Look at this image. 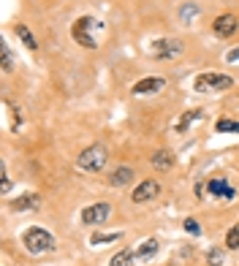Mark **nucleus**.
<instances>
[{"instance_id":"nucleus-21","label":"nucleus","mask_w":239,"mask_h":266,"mask_svg":"<svg viewBox=\"0 0 239 266\" xmlns=\"http://www.w3.org/2000/svg\"><path fill=\"white\" fill-rule=\"evenodd\" d=\"M218 130L220 133H239V122L236 120H220L218 122Z\"/></svg>"},{"instance_id":"nucleus-18","label":"nucleus","mask_w":239,"mask_h":266,"mask_svg":"<svg viewBox=\"0 0 239 266\" xmlns=\"http://www.w3.org/2000/svg\"><path fill=\"white\" fill-rule=\"evenodd\" d=\"M198 17V6L196 3H185L182 6V11H180V19H182V25H190V19Z\"/></svg>"},{"instance_id":"nucleus-7","label":"nucleus","mask_w":239,"mask_h":266,"mask_svg":"<svg viewBox=\"0 0 239 266\" xmlns=\"http://www.w3.org/2000/svg\"><path fill=\"white\" fill-rule=\"evenodd\" d=\"M158 193H161V185H158L155 179H144V182L133 190L131 201H133V204H144V201H153Z\"/></svg>"},{"instance_id":"nucleus-10","label":"nucleus","mask_w":239,"mask_h":266,"mask_svg":"<svg viewBox=\"0 0 239 266\" xmlns=\"http://www.w3.org/2000/svg\"><path fill=\"white\" fill-rule=\"evenodd\" d=\"M210 193L215 195V198H218V195H223V198H234V195H236L234 187L226 185V179H212V182H210Z\"/></svg>"},{"instance_id":"nucleus-14","label":"nucleus","mask_w":239,"mask_h":266,"mask_svg":"<svg viewBox=\"0 0 239 266\" xmlns=\"http://www.w3.org/2000/svg\"><path fill=\"white\" fill-rule=\"evenodd\" d=\"M0 68H3V74H11L14 71V57H11L9 44H0Z\"/></svg>"},{"instance_id":"nucleus-11","label":"nucleus","mask_w":239,"mask_h":266,"mask_svg":"<svg viewBox=\"0 0 239 266\" xmlns=\"http://www.w3.org/2000/svg\"><path fill=\"white\" fill-rule=\"evenodd\" d=\"M150 163L158 169V171H166V169H171V163H174V155L169 150H158L153 158H150Z\"/></svg>"},{"instance_id":"nucleus-6","label":"nucleus","mask_w":239,"mask_h":266,"mask_svg":"<svg viewBox=\"0 0 239 266\" xmlns=\"http://www.w3.org/2000/svg\"><path fill=\"white\" fill-rule=\"evenodd\" d=\"M109 215H111V207L109 204H93V207H84L82 209V223L84 225H101V223H106Z\"/></svg>"},{"instance_id":"nucleus-15","label":"nucleus","mask_w":239,"mask_h":266,"mask_svg":"<svg viewBox=\"0 0 239 266\" xmlns=\"http://www.w3.org/2000/svg\"><path fill=\"white\" fill-rule=\"evenodd\" d=\"M133 258H136V253H133V250H120V253L111 258L109 266H133Z\"/></svg>"},{"instance_id":"nucleus-13","label":"nucleus","mask_w":239,"mask_h":266,"mask_svg":"<svg viewBox=\"0 0 239 266\" xmlns=\"http://www.w3.org/2000/svg\"><path fill=\"white\" fill-rule=\"evenodd\" d=\"M11 207H14V209H36V207H41V195H36V193L22 195V198H17Z\"/></svg>"},{"instance_id":"nucleus-9","label":"nucleus","mask_w":239,"mask_h":266,"mask_svg":"<svg viewBox=\"0 0 239 266\" xmlns=\"http://www.w3.org/2000/svg\"><path fill=\"white\" fill-rule=\"evenodd\" d=\"M163 87H166V82L161 76H150V79H141V82L133 84V95H147V92H158Z\"/></svg>"},{"instance_id":"nucleus-8","label":"nucleus","mask_w":239,"mask_h":266,"mask_svg":"<svg viewBox=\"0 0 239 266\" xmlns=\"http://www.w3.org/2000/svg\"><path fill=\"white\" fill-rule=\"evenodd\" d=\"M236 27H239V19L234 17V14H220V17L215 19V25H212V30H215V36H218V38L234 36Z\"/></svg>"},{"instance_id":"nucleus-3","label":"nucleus","mask_w":239,"mask_h":266,"mask_svg":"<svg viewBox=\"0 0 239 266\" xmlns=\"http://www.w3.org/2000/svg\"><path fill=\"white\" fill-rule=\"evenodd\" d=\"M90 30H103V25L93 17H82V19L74 22V30H71V33H74V38L82 46H87V49H98V41L90 36Z\"/></svg>"},{"instance_id":"nucleus-25","label":"nucleus","mask_w":239,"mask_h":266,"mask_svg":"<svg viewBox=\"0 0 239 266\" xmlns=\"http://www.w3.org/2000/svg\"><path fill=\"white\" fill-rule=\"evenodd\" d=\"M11 190V179H9V174H6V166H3V179H0V193H9Z\"/></svg>"},{"instance_id":"nucleus-5","label":"nucleus","mask_w":239,"mask_h":266,"mask_svg":"<svg viewBox=\"0 0 239 266\" xmlns=\"http://www.w3.org/2000/svg\"><path fill=\"white\" fill-rule=\"evenodd\" d=\"M153 54L158 60L177 57V54H182V41H180V38H161V41L153 44Z\"/></svg>"},{"instance_id":"nucleus-24","label":"nucleus","mask_w":239,"mask_h":266,"mask_svg":"<svg viewBox=\"0 0 239 266\" xmlns=\"http://www.w3.org/2000/svg\"><path fill=\"white\" fill-rule=\"evenodd\" d=\"M206 261H210V266H220L223 263V253H220V250H210Z\"/></svg>"},{"instance_id":"nucleus-19","label":"nucleus","mask_w":239,"mask_h":266,"mask_svg":"<svg viewBox=\"0 0 239 266\" xmlns=\"http://www.w3.org/2000/svg\"><path fill=\"white\" fill-rule=\"evenodd\" d=\"M198 117H201V112H198V109H193V112H185V114L180 117V122H177V130H185L193 120H198Z\"/></svg>"},{"instance_id":"nucleus-2","label":"nucleus","mask_w":239,"mask_h":266,"mask_svg":"<svg viewBox=\"0 0 239 266\" xmlns=\"http://www.w3.org/2000/svg\"><path fill=\"white\" fill-rule=\"evenodd\" d=\"M106 158H109L106 147H103V144H90L82 155H79L76 166L84 169V171H101L103 166H106Z\"/></svg>"},{"instance_id":"nucleus-1","label":"nucleus","mask_w":239,"mask_h":266,"mask_svg":"<svg viewBox=\"0 0 239 266\" xmlns=\"http://www.w3.org/2000/svg\"><path fill=\"white\" fill-rule=\"evenodd\" d=\"M22 242H25V250L33 255H41V253H49V250L54 247V237L49 231L44 228H27L25 237H22Z\"/></svg>"},{"instance_id":"nucleus-4","label":"nucleus","mask_w":239,"mask_h":266,"mask_svg":"<svg viewBox=\"0 0 239 266\" xmlns=\"http://www.w3.org/2000/svg\"><path fill=\"white\" fill-rule=\"evenodd\" d=\"M234 79L226 74H198L196 82H193V90L196 92H220V90H228Z\"/></svg>"},{"instance_id":"nucleus-17","label":"nucleus","mask_w":239,"mask_h":266,"mask_svg":"<svg viewBox=\"0 0 239 266\" xmlns=\"http://www.w3.org/2000/svg\"><path fill=\"white\" fill-rule=\"evenodd\" d=\"M155 253H158V242H155V239L141 242V247L136 250V255H139V258H153Z\"/></svg>"},{"instance_id":"nucleus-22","label":"nucleus","mask_w":239,"mask_h":266,"mask_svg":"<svg viewBox=\"0 0 239 266\" xmlns=\"http://www.w3.org/2000/svg\"><path fill=\"white\" fill-rule=\"evenodd\" d=\"M120 237H123V234H95V237H93V245H103V242H117Z\"/></svg>"},{"instance_id":"nucleus-16","label":"nucleus","mask_w":239,"mask_h":266,"mask_svg":"<svg viewBox=\"0 0 239 266\" xmlns=\"http://www.w3.org/2000/svg\"><path fill=\"white\" fill-rule=\"evenodd\" d=\"M17 36L22 38V44H25L27 49H38V41L33 38V33L27 30V25H17Z\"/></svg>"},{"instance_id":"nucleus-20","label":"nucleus","mask_w":239,"mask_h":266,"mask_svg":"<svg viewBox=\"0 0 239 266\" xmlns=\"http://www.w3.org/2000/svg\"><path fill=\"white\" fill-rule=\"evenodd\" d=\"M226 247H228V250H239V225H234V228L228 231V237H226Z\"/></svg>"},{"instance_id":"nucleus-26","label":"nucleus","mask_w":239,"mask_h":266,"mask_svg":"<svg viewBox=\"0 0 239 266\" xmlns=\"http://www.w3.org/2000/svg\"><path fill=\"white\" fill-rule=\"evenodd\" d=\"M226 60H228V62H236V60H239V49H231V52L226 54Z\"/></svg>"},{"instance_id":"nucleus-23","label":"nucleus","mask_w":239,"mask_h":266,"mask_svg":"<svg viewBox=\"0 0 239 266\" xmlns=\"http://www.w3.org/2000/svg\"><path fill=\"white\" fill-rule=\"evenodd\" d=\"M182 225H185V231H188V234H193V237H198V234H201V225H198L193 217H188V220L182 223Z\"/></svg>"},{"instance_id":"nucleus-12","label":"nucleus","mask_w":239,"mask_h":266,"mask_svg":"<svg viewBox=\"0 0 239 266\" xmlns=\"http://www.w3.org/2000/svg\"><path fill=\"white\" fill-rule=\"evenodd\" d=\"M133 179V169H128V166H120L114 174H111V185L114 187H123V185H128Z\"/></svg>"}]
</instances>
